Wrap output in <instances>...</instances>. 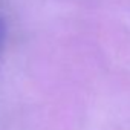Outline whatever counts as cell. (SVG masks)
<instances>
[{"label":"cell","mask_w":130,"mask_h":130,"mask_svg":"<svg viewBox=\"0 0 130 130\" xmlns=\"http://www.w3.org/2000/svg\"><path fill=\"white\" fill-rule=\"evenodd\" d=\"M0 32H2V25H0Z\"/></svg>","instance_id":"cell-1"}]
</instances>
